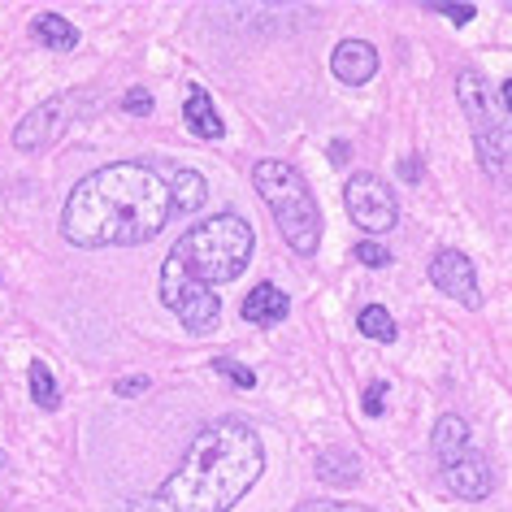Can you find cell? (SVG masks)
Instances as JSON below:
<instances>
[{
    "label": "cell",
    "mask_w": 512,
    "mask_h": 512,
    "mask_svg": "<svg viewBox=\"0 0 512 512\" xmlns=\"http://www.w3.org/2000/svg\"><path fill=\"white\" fill-rule=\"evenodd\" d=\"M174 217L165 174L148 161H113L87 174L61 209V235L74 248H135Z\"/></svg>",
    "instance_id": "1"
},
{
    "label": "cell",
    "mask_w": 512,
    "mask_h": 512,
    "mask_svg": "<svg viewBox=\"0 0 512 512\" xmlns=\"http://www.w3.org/2000/svg\"><path fill=\"white\" fill-rule=\"evenodd\" d=\"M265 447L261 434L226 417L191 439L183 465L148 499V512H230L261 482Z\"/></svg>",
    "instance_id": "2"
},
{
    "label": "cell",
    "mask_w": 512,
    "mask_h": 512,
    "mask_svg": "<svg viewBox=\"0 0 512 512\" xmlns=\"http://www.w3.org/2000/svg\"><path fill=\"white\" fill-rule=\"evenodd\" d=\"M252 226L239 213H217L209 222H196L178 235L170 261L187 278H196L204 287H222L248 270L252 261Z\"/></svg>",
    "instance_id": "3"
},
{
    "label": "cell",
    "mask_w": 512,
    "mask_h": 512,
    "mask_svg": "<svg viewBox=\"0 0 512 512\" xmlns=\"http://www.w3.org/2000/svg\"><path fill=\"white\" fill-rule=\"evenodd\" d=\"M252 187L265 200V209L274 213L278 235L287 239V248L296 256H313L322 243V209H317L309 183L291 161H256L252 165Z\"/></svg>",
    "instance_id": "4"
},
{
    "label": "cell",
    "mask_w": 512,
    "mask_h": 512,
    "mask_svg": "<svg viewBox=\"0 0 512 512\" xmlns=\"http://www.w3.org/2000/svg\"><path fill=\"white\" fill-rule=\"evenodd\" d=\"M456 100H460V109L469 113L473 152H478L482 174L491 178L495 187H512V122L495 113L478 70H460L456 74Z\"/></svg>",
    "instance_id": "5"
},
{
    "label": "cell",
    "mask_w": 512,
    "mask_h": 512,
    "mask_svg": "<svg viewBox=\"0 0 512 512\" xmlns=\"http://www.w3.org/2000/svg\"><path fill=\"white\" fill-rule=\"evenodd\" d=\"M161 304L191 330V335H209L217 326V317H222L217 291L196 283V278H187L170 256H165V265H161Z\"/></svg>",
    "instance_id": "6"
},
{
    "label": "cell",
    "mask_w": 512,
    "mask_h": 512,
    "mask_svg": "<svg viewBox=\"0 0 512 512\" xmlns=\"http://www.w3.org/2000/svg\"><path fill=\"white\" fill-rule=\"evenodd\" d=\"M343 204H348V217L369 235H387V230L400 222V204H395V191L382 183L378 174H352L348 187H343Z\"/></svg>",
    "instance_id": "7"
},
{
    "label": "cell",
    "mask_w": 512,
    "mask_h": 512,
    "mask_svg": "<svg viewBox=\"0 0 512 512\" xmlns=\"http://www.w3.org/2000/svg\"><path fill=\"white\" fill-rule=\"evenodd\" d=\"M74 105H79V96H53L44 100V105H35L27 118L14 126V148L18 152H44L53 148L61 135H66V126L74 118Z\"/></svg>",
    "instance_id": "8"
},
{
    "label": "cell",
    "mask_w": 512,
    "mask_h": 512,
    "mask_svg": "<svg viewBox=\"0 0 512 512\" xmlns=\"http://www.w3.org/2000/svg\"><path fill=\"white\" fill-rule=\"evenodd\" d=\"M430 283L439 287L443 296H452L456 304H465V309H478V304H482L478 270H473V261L465 252H456V248H443L430 261Z\"/></svg>",
    "instance_id": "9"
},
{
    "label": "cell",
    "mask_w": 512,
    "mask_h": 512,
    "mask_svg": "<svg viewBox=\"0 0 512 512\" xmlns=\"http://www.w3.org/2000/svg\"><path fill=\"white\" fill-rule=\"evenodd\" d=\"M439 469H443V486L456 499H486L495 491V473H491V465H486V456L473 452V447H465V452L452 456Z\"/></svg>",
    "instance_id": "10"
},
{
    "label": "cell",
    "mask_w": 512,
    "mask_h": 512,
    "mask_svg": "<svg viewBox=\"0 0 512 512\" xmlns=\"http://www.w3.org/2000/svg\"><path fill=\"white\" fill-rule=\"evenodd\" d=\"M330 70H335L339 83L365 87L378 74V48L365 44V40H343L335 53H330Z\"/></svg>",
    "instance_id": "11"
},
{
    "label": "cell",
    "mask_w": 512,
    "mask_h": 512,
    "mask_svg": "<svg viewBox=\"0 0 512 512\" xmlns=\"http://www.w3.org/2000/svg\"><path fill=\"white\" fill-rule=\"evenodd\" d=\"M165 174V187H170V209L178 217H191L204 209V200H209V183L196 174V170H183V165H157Z\"/></svg>",
    "instance_id": "12"
},
{
    "label": "cell",
    "mask_w": 512,
    "mask_h": 512,
    "mask_svg": "<svg viewBox=\"0 0 512 512\" xmlns=\"http://www.w3.org/2000/svg\"><path fill=\"white\" fill-rule=\"evenodd\" d=\"M287 313H291V296L283 287H274V283L252 287L248 296H243V304H239V317L243 322H252V326H274V322H283Z\"/></svg>",
    "instance_id": "13"
},
{
    "label": "cell",
    "mask_w": 512,
    "mask_h": 512,
    "mask_svg": "<svg viewBox=\"0 0 512 512\" xmlns=\"http://www.w3.org/2000/svg\"><path fill=\"white\" fill-rule=\"evenodd\" d=\"M183 118H187V131H191V135H200V139H222V135H226V122L217 118L213 96L204 92L200 83H191V87H187Z\"/></svg>",
    "instance_id": "14"
},
{
    "label": "cell",
    "mask_w": 512,
    "mask_h": 512,
    "mask_svg": "<svg viewBox=\"0 0 512 512\" xmlns=\"http://www.w3.org/2000/svg\"><path fill=\"white\" fill-rule=\"evenodd\" d=\"M430 447H434V456H439V465H447V460H452V456H460V452H465V447H473V439H469V426H465V417H456V413H443L439 421H434Z\"/></svg>",
    "instance_id": "15"
},
{
    "label": "cell",
    "mask_w": 512,
    "mask_h": 512,
    "mask_svg": "<svg viewBox=\"0 0 512 512\" xmlns=\"http://www.w3.org/2000/svg\"><path fill=\"white\" fill-rule=\"evenodd\" d=\"M31 35L40 40L44 48H53V53H70L74 44H79V27H74L70 18L53 14V9H44V14H35L31 22Z\"/></svg>",
    "instance_id": "16"
},
{
    "label": "cell",
    "mask_w": 512,
    "mask_h": 512,
    "mask_svg": "<svg viewBox=\"0 0 512 512\" xmlns=\"http://www.w3.org/2000/svg\"><path fill=\"white\" fill-rule=\"evenodd\" d=\"M317 478L330 486H356L361 482V456L356 452H322L317 456Z\"/></svg>",
    "instance_id": "17"
},
{
    "label": "cell",
    "mask_w": 512,
    "mask_h": 512,
    "mask_svg": "<svg viewBox=\"0 0 512 512\" xmlns=\"http://www.w3.org/2000/svg\"><path fill=\"white\" fill-rule=\"evenodd\" d=\"M356 326H361L365 339H378V343H395V339H400V326H395V317L382 309V304H369V309H361Z\"/></svg>",
    "instance_id": "18"
},
{
    "label": "cell",
    "mask_w": 512,
    "mask_h": 512,
    "mask_svg": "<svg viewBox=\"0 0 512 512\" xmlns=\"http://www.w3.org/2000/svg\"><path fill=\"white\" fill-rule=\"evenodd\" d=\"M27 378H31V395H35V404H40L44 413H53V408H61L57 378H53V369H48L44 361H31V365H27Z\"/></svg>",
    "instance_id": "19"
},
{
    "label": "cell",
    "mask_w": 512,
    "mask_h": 512,
    "mask_svg": "<svg viewBox=\"0 0 512 512\" xmlns=\"http://www.w3.org/2000/svg\"><path fill=\"white\" fill-rule=\"evenodd\" d=\"M352 256H356L361 265H369V270H382V265H391V252L382 248V243H374V239H361V243L352 248Z\"/></svg>",
    "instance_id": "20"
},
{
    "label": "cell",
    "mask_w": 512,
    "mask_h": 512,
    "mask_svg": "<svg viewBox=\"0 0 512 512\" xmlns=\"http://www.w3.org/2000/svg\"><path fill=\"white\" fill-rule=\"evenodd\" d=\"M213 369H217L222 378L239 382V387H256V374H252V369H248V365H239V361H230V356H217Z\"/></svg>",
    "instance_id": "21"
},
{
    "label": "cell",
    "mask_w": 512,
    "mask_h": 512,
    "mask_svg": "<svg viewBox=\"0 0 512 512\" xmlns=\"http://www.w3.org/2000/svg\"><path fill=\"white\" fill-rule=\"evenodd\" d=\"M430 9H434V14H443L447 22H452V27H469L473 14H478L473 5H430Z\"/></svg>",
    "instance_id": "22"
},
{
    "label": "cell",
    "mask_w": 512,
    "mask_h": 512,
    "mask_svg": "<svg viewBox=\"0 0 512 512\" xmlns=\"http://www.w3.org/2000/svg\"><path fill=\"white\" fill-rule=\"evenodd\" d=\"M122 105H126V113H135V118H148V113H152V96H148V87H131Z\"/></svg>",
    "instance_id": "23"
},
{
    "label": "cell",
    "mask_w": 512,
    "mask_h": 512,
    "mask_svg": "<svg viewBox=\"0 0 512 512\" xmlns=\"http://www.w3.org/2000/svg\"><path fill=\"white\" fill-rule=\"evenodd\" d=\"M300 512H374V508L348 504V499H317V504H304Z\"/></svg>",
    "instance_id": "24"
},
{
    "label": "cell",
    "mask_w": 512,
    "mask_h": 512,
    "mask_svg": "<svg viewBox=\"0 0 512 512\" xmlns=\"http://www.w3.org/2000/svg\"><path fill=\"white\" fill-rule=\"evenodd\" d=\"M152 382L144 378V374H135V378H118L113 382V395H122V400H131V395H139V391H148Z\"/></svg>",
    "instance_id": "25"
},
{
    "label": "cell",
    "mask_w": 512,
    "mask_h": 512,
    "mask_svg": "<svg viewBox=\"0 0 512 512\" xmlns=\"http://www.w3.org/2000/svg\"><path fill=\"white\" fill-rule=\"evenodd\" d=\"M382 395H387V382H374V387H369V391H365V400H361V408H365V413H369V417H378V413H382V408H387V404H382Z\"/></svg>",
    "instance_id": "26"
},
{
    "label": "cell",
    "mask_w": 512,
    "mask_h": 512,
    "mask_svg": "<svg viewBox=\"0 0 512 512\" xmlns=\"http://www.w3.org/2000/svg\"><path fill=\"white\" fill-rule=\"evenodd\" d=\"M326 157H330V165H348V161H352V144H343V139H335Z\"/></svg>",
    "instance_id": "27"
},
{
    "label": "cell",
    "mask_w": 512,
    "mask_h": 512,
    "mask_svg": "<svg viewBox=\"0 0 512 512\" xmlns=\"http://www.w3.org/2000/svg\"><path fill=\"white\" fill-rule=\"evenodd\" d=\"M400 174H404V178H417V174H421L417 161H400Z\"/></svg>",
    "instance_id": "28"
},
{
    "label": "cell",
    "mask_w": 512,
    "mask_h": 512,
    "mask_svg": "<svg viewBox=\"0 0 512 512\" xmlns=\"http://www.w3.org/2000/svg\"><path fill=\"white\" fill-rule=\"evenodd\" d=\"M499 96H504V105H508V113H512V79L504 83V92H499Z\"/></svg>",
    "instance_id": "29"
},
{
    "label": "cell",
    "mask_w": 512,
    "mask_h": 512,
    "mask_svg": "<svg viewBox=\"0 0 512 512\" xmlns=\"http://www.w3.org/2000/svg\"><path fill=\"white\" fill-rule=\"evenodd\" d=\"M0 460H5V452H0Z\"/></svg>",
    "instance_id": "30"
}]
</instances>
